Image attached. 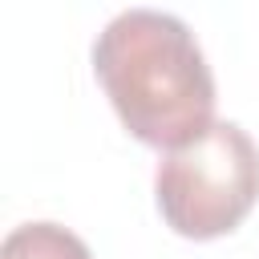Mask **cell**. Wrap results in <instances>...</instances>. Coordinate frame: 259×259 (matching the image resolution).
Returning <instances> with one entry per match:
<instances>
[{
  "instance_id": "obj_2",
  "label": "cell",
  "mask_w": 259,
  "mask_h": 259,
  "mask_svg": "<svg viewBox=\"0 0 259 259\" xmlns=\"http://www.w3.org/2000/svg\"><path fill=\"white\" fill-rule=\"evenodd\" d=\"M154 198L182 239L231 235L259 202V146L235 121H214L202 138L162 154Z\"/></svg>"
},
{
  "instance_id": "obj_1",
  "label": "cell",
  "mask_w": 259,
  "mask_h": 259,
  "mask_svg": "<svg viewBox=\"0 0 259 259\" xmlns=\"http://www.w3.org/2000/svg\"><path fill=\"white\" fill-rule=\"evenodd\" d=\"M93 73L142 146L170 154L214 125L210 65L194 32L170 12H117L93 40Z\"/></svg>"
},
{
  "instance_id": "obj_3",
  "label": "cell",
  "mask_w": 259,
  "mask_h": 259,
  "mask_svg": "<svg viewBox=\"0 0 259 259\" xmlns=\"http://www.w3.org/2000/svg\"><path fill=\"white\" fill-rule=\"evenodd\" d=\"M0 259H93L89 247L57 223H24L8 231Z\"/></svg>"
}]
</instances>
